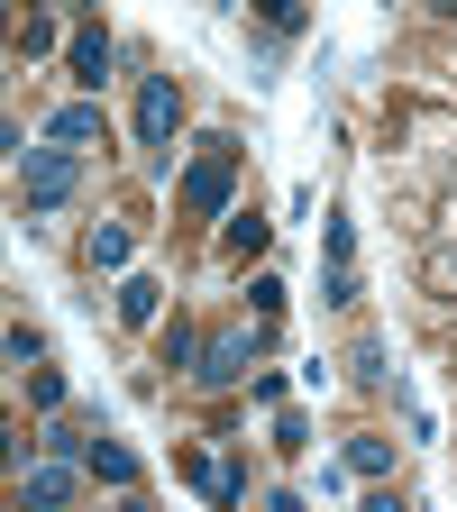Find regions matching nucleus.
I'll list each match as a JSON object with an SVG mask.
<instances>
[{
    "instance_id": "nucleus-1",
    "label": "nucleus",
    "mask_w": 457,
    "mask_h": 512,
    "mask_svg": "<svg viewBox=\"0 0 457 512\" xmlns=\"http://www.w3.org/2000/svg\"><path fill=\"white\" fill-rule=\"evenodd\" d=\"M238 138H229V128H211V138L202 147H192V165L174 174V211L183 220H229L238 211Z\"/></svg>"
},
{
    "instance_id": "nucleus-2",
    "label": "nucleus",
    "mask_w": 457,
    "mask_h": 512,
    "mask_svg": "<svg viewBox=\"0 0 457 512\" xmlns=\"http://www.w3.org/2000/svg\"><path fill=\"white\" fill-rule=\"evenodd\" d=\"M74 192H83V156L64 147V138H46V147H19V211H28V220L64 211Z\"/></svg>"
},
{
    "instance_id": "nucleus-3",
    "label": "nucleus",
    "mask_w": 457,
    "mask_h": 512,
    "mask_svg": "<svg viewBox=\"0 0 457 512\" xmlns=\"http://www.w3.org/2000/svg\"><path fill=\"white\" fill-rule=\"evenodd\" d=\"M174 128H183V83L174 74H147L138 83V147H147V165L174 156Z\"/></svg>"
},
{
    "instance_id": "nucleus-4",
    "label": "nucleus",
    "mask_w": 457,
    "mask_h": 512,
    "mask_svg": "<svg viewBox=\"0 0 457 512\" xmlns=\"http://www.w3.org/2000/svg\"><path fill=\"white\" fill-rule=\"evenodd\" d=\"M256 330H211L202 339V357H192V384H202V394H229V384H247V366H256Z\"/></svg>"
},
{
    "instance_id": "nucleus-5",
    "label": "nucleus",
    "mask_w": 457,
    "mask_h": 512,
    "mask_svg": "<svg viewBox=\"0 0 457 512\" xmlns=\"http://www.w3.org/2000/svg\"><path fill=\"white\" fill-rule=\"evenodd\" d=\"M320 302H357V220H330V293Z\"/></svg>"
},
{
    "instance_id": "nucleus-6",
    "label": "nucleus",
    "mask_w": 457,
    "mask_h": 512,
    "mask_svg": "<svg viewBox=\"0 0 457 512\" xmlns=\"http://www.w3.org/2000/svg\"><path fill=\"white\" fill-rule=\"evenodd\" d=\"M19 503H37V512H55V503H74V467H64V458L28 467V476H19Z\"/></svg>"
},
{
    "instance_id": "nucleus-7",
    "label": "nucleus",
    "mask_w": 457,
    "mask_h": 512,
    "mask_svg": "<svg viewBox=\"0 0 457 512\" xmlns=\"http://www.w3.org/2000/svg\"><path fill=\"white\" fill-rule=\"evenodd\" d=\"M119 320H128V330H156V320H165V284L156 275H128L119 284Z\"/></svg>"
},
{
    "instance_id": "nucleus-8",
    "label": "nucleus",
    "mask_w": 457,
    "mask_h": 512,
    "mask_svg": "<svg viewBox=\"0 0 457 512\" xmlns=\"http://www.w3.org/2000/svg\"><path fill=\"white\" fill-rule=\"evenodd\" d=\"M64 64H74V83H92V92H101V74H110V28H74Z\"/></svg>"
},
{
    "instance_id": "nucleus-9",
    "label": "nucleus",
    "mask_w": 457,
    "mask_h": 512,
    "mask_svg": "<svg viewBox=\"0 0 457 512\" xmlns=\"http://www.w3.org/2000/svg\"><path fill=\"white\" fill-rule=\"evenodd\" d=\"M46 138H64V147H83V138H101V101H64V110L46 119Z\"/></svg>"
},
{
    "instance_id": "nucleus-10",
    "label": "nucleus",
    "mask_w": 457,
    "mask_h": 512,
    "mask_svg": "<svg viewBox=\"0 0 457 512\" xmlns=\"http://www.w3.org/2000/svg\"><path fill=\"white\" fill-rule=\"evenodd\" d=\"M348 375L366 384V394H384V384H394V366H384V339H375V330H366V339L348 348Z\"/></svg>"
},
{
    "instance_id": "nucleus-11",
    "label": "nucleus",
    "mask_w": 457,
    "mask_h": 512,
    "mask_svg": "<svg viewBox=\"0 0 457 512\" xmlns=\"http://www.w3.org/2000/svg\"><path fill=\"white\" fill-rule=\"evenodd\" d=\"M192 485H202L211 503H238V494H247V476H238L229 458H192Z\"/></svg>"
},
{
    "instance_id": "nucleus-12",
    "label": "nucleus",
    "mask_w": 457,
    "mask_h": 512,
    "mask_svg": "<svg viewBox=\"0 0 457 512\" xmlns=\"http://www.w3.org/2000/svg\"><path fill=\"white\" fill-rule=\"evenodd\" d=\"M83 467H92L101 485H138V458H128L119 439H92V458H83Z\"/></svg>"
},
{
    "instance_id": "nucleus-13",
    "label": "nucleus",
    "mask_w": 457,
    "mask_h": 512,
    "mask_svg": "<svg viewBox=\"0 0 457 512\" xmlns=\"http://www.w3.org/2000/svg\"><path fill=\"white\" fill-rule=\"evenodd\" d=\"M156 348H165V366H183V375H192V357H202V330H192V320L174 311L165 330H156Z\"/></svg>"
},
{
    "instance_id": "nucleus-14",
    "label": "nucleus",
    "mask_w": 457,
    "mask_h": 512,
    "mask_svg": "<svg viewBox=\"0 0 457 512\" xmlns=\"http://www.w3.org/2000/svg\"><path fill=\"white\" fill-rule=\"evenodd\" d=\"M348 476H394V439H348Z\"/></svg>"
},
{
    "instance_id": "nucleus-15",
    "label": "nucleus",
    "mask_w": 457,
    "mask_h": 512,
    "mask_svg": "<svg viewBox=\"0 0 457 512\" xmlns=\"http://www.w3.org/2000/svg\"><path fill=\"white\" fill-rule=\"evenodd\" d=\"M128 256H138V238H128V229H92V266H101V275H128Z\"/></svg>"
},
{
    "instance_id": "nucleus-16",
    "label": "nucleus",
    "mask_w": 457,
    "mask_h": 512,
    "mask_svg": "<svg viewBox=\"0 0 457 512\" xmlns=\"http://www.w3.org/2000/svg\"><path fill=\"white\" fill-rule=\"evenodd\" d=\"M220 247H229V256H266V220H256V211H229Z\"/></svg>"
},
{
    "instance_id": "nucleus-17",
    "label": "nucleus",
    "mask_w": 457,
    "mask_h": 512,
    "mask_svg": "<svg viewBox=\"0 0 457 512\" xmlns=\"http://www.w3.org/2000/svg\"><path fill=\"white\" fill-rule=\"evenodd\" d=\"M92 439H101V430H83V421H55V430H46V458H92Z\"/></svg>"
},
{
    "instance_id": "nucleus-18",
    "label": "nucleus",
    "mask_w": 457,
    "mask_h": 512,
    "mask_svg": "<svg viewBox=\"0 0 457 512\" xmlns=\"http://www.w3.org/2000/svg\"><path fill=\"white\" fill-rule=\"evenodd\" d=\"M28 403H37V412H64V375H55V366H28Z\"/></svg>"
},
{
    "instance_id": "nucleus-19",
    "label": "nucleus",
    "mask_w": 457,
    "mask_h": 512,
    "mask_svg": "<svg viewBox=\"0 0 457 512\" xmlns=\"http://www.w3.org/2000/svg\"><path fill=\"white\" fill-rule=\"evenodd\" d=\"M275 448H311V421L293 403H275Z\"/></svg>"
},
{
    "instance_id": "nucleus-20",
    "label": "nucleus",
    "mask_w": 457,
    "mask_h": 512,
    "mask_svg": "<svg viewBox=\"0 0 457 512\" xmlns=\"http://www.w3.org/2000/svg\"><path fill=\"white\" fill-rule=\"evenodd\" d=\"M247 302H256V320H275V311H284V275H256Z\"/></svg>"
},
{
    "instance_id": "nucleus-21",
    "label": "nucleus",
    "mask_w": 457,
    "mask_h": 512,
    "mask_svg": "<svg viewBox=\"0 0 457 512\" xmlns=\"http://www.w3.org/2000/svg\"><path fill=\"white\" fill-rule=\"evenodd\" d=\"M46 46H55V28H46V10H28L19 19V55H46Z\"/></svg>"
},
{
    "instance_id": "nucleus-22",
    "label": "nucleus",
    "mask_w": 457,
    "mask_h": 512,
    "mask_svg": "<svg viewBox=\"0 0 457 512\" xmlns=\"http://www.w3.org/2000/svg\"><path fill=\"white\" fill-rule=\"evenodd\" d=\"M256 10H266V28H275V37H293V28H302V0H256Z\"/></svg>"
},
{
    "instance_id": "nucleus-23",
    "label": "nucleus",
    "mask_w": 457,
    "mask_h": 512,
    "mask_svg": "<svg viewBox=\"0 0 457 512\" xmlns=\"http://www.w3.org/2000/svg\"><path fill=\"white\" fill-rule=\"evenodd\" d=\"M28 10H46V0H28Z\"/></svg>"
}]
</instances>
